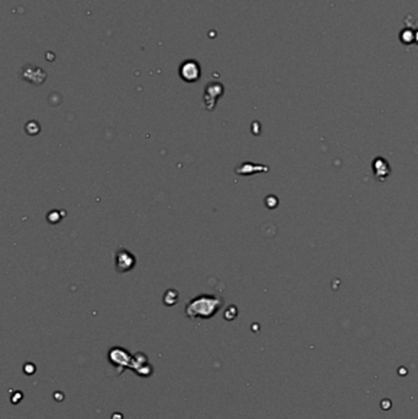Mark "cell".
<instances>
[{
	"label": "cell",
	"instance_id": "5b68a950",
	"mask_svg": "<svg viewBox=\"0 0 418 419\" xmlns=\"http://www.w3.org/2000/svg\"><path fill=\"white\" fill-rule=\"evenodd\" d=\"M223 95V86L219 82H211L206 86L205 88V96H204V102L205 107L209 111H214V108L216 107L217 100H219L221 96Z\"/></svg>",
	"mask_w": 418,
	"mask_h": 419
},
{
	"label": "cell",
	"instance_id": "ba28073f",
	"mask_svg": "<svg viewBox=\"0 0 418 419\" xmlns=\"http://www.w3.org/2000/svg\"><path fill=\"white\" fill-rule=\"evenodd\" d=\"M40 125H38L35 120L30 121V123H27V125H26V131H27V134H30V135H37V134L40 133Z\"/></svg>",
	"mask_w": 418,
	"mask_h": 419
},
{
	"label": "cell",
	"instance_id": "6da1fadb",
	"mask_svg": "<svg viewBox=\"0 0 418 419\" xmlns=\"http://www.w3.org/2000/svg\"><path fill=\"white\" fill-rule=\"evenodd\" d=\"M223 306V299L217 296L201 294L190 299L185 305V315L189 319H211Z\"/></svg>",
	"mask_w": 418,
	"mask_h": 419
},
{
	"label": "cell",
	"instance_id": "8992f818",
	"mask_svg": "<svg viewBox=\"0 0 418 419\" xmlns=\"http://www.w3.org/2000/svg\"><path fill=\"white\" fill-rule=\"evenodd\" d=\"M179 75L187 82H195L200 79L201 70H200V66L197 61L188 60L181 64L180 69H179Z\"/></svg>",
	"mask_w": 418,
	"mask_h": 419
},
{
	"label": "cell",
	"instance_id": "3957f363",
	"mask_svg": "<svg viewBox=\"0 0 418 419\" xmlns=\"http://www.w3.org/2000/svg\"><path fill=\"white\" fill-rule=\"evenodd\" d=\"M130 369L134 370L135 374L144 378L151 377L152 373H154V368H152L151 364L149 363V358H147L144 353H141V352H139V353L133 356Z\"/></svg>",
	"mask_w": 418,
	"mask_h": 419
},
{
	"label": "cell",
	"instance_id": "7a4b0ae2",
	"mask_svg": "<svg viewBox=\"0 0 418 419\" xmlns=\"http://www.w3.org/2000/svg\"><path fill=\"white\" fill-rule=\"evenodd\" d=\"M108 359L109 363L118 370L119 374L124 372L126 368L130 369V364L133 356L129 353V351L121 348V347H113L109 349L108 352Z\"/></svg>",
	"mask_w": 418,
	"mask_h": 419
},
{
	"label": "cell",
	"instance_id": "277c9868",
	"mask_svg": "<svg viewBox=\"0 0 418 419\" xmlns=\"http://www.w3.org/2000/svg\"><path fill=\"white\" fill-rule=\"evenodd\" d=\"M136 265V258L126 249L121 248L116 253V269L118 272H128Z\"/></svg>",
	"mask_w": 418,
	"mask_h": 419
},
{
	"label": "cell",
	"instance_id": "52a82bcc",
	"mask_svg": "<svg viewBox=\"0 0 418 419\" xmlns=\"http://www.w3.org/2000/svg\"><path fill=\"white\" fill-rule=\"evenodd\" d=\"M178 300H179V294L176 289H168V291L164 293L163 296L164 305L173 306L174 304L178 303Z\"/></svg>",
	"mask_w": 418,
	"mask_h": 419
}]
</instances>
